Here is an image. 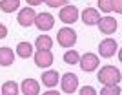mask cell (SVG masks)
<instances>
[{
  "instance_id": "ba28073f",
  "label": "cell",
  "mask_w": 122,
  "mask_h": 95,
  "mask_svg": "<svg viewBox=\"0 0 122 95\" xmlns=\"http://www.w3.org/2000/svg\"><path fill=\"white\" fill-rule=\"evenodd\" d=\"M33 59H35V64L38 68H49L53 64V53H51V50H38Z\"/></svg>"
},
{
  "instance_id": "7402d4cb",
  "label": "cell",
  "mask_w": 122,
  "mask_h": 95,
  "mask_svg": "<svg viewBox=\"0 0 122 95\" xmlns=\"http://www.w3.org/2000/svg\"><path fill=\"white\" fill-rule=\"evenodd\" d=\"M44 2L49 7H64V4H67V0H44Z\"/></svg>"
},
{
  "instance_id": "7a4b0ae2",
  "label": "cell",
  "mask_w": 122,
  "mask_h": 95,
  "mask_svg": "<svg viewBox=\"0 0 122 95\" xmlns=\"http://www.w3.org/2000/svg\"><path fill=\"white\" fill-rule=\"evenodd\" d=\"M56 42L62 48H73L76 42V31H73L71 28H62L56 33Z\"/></svg>"
},
{
  "instance_id": "8992f818",
  "label": "cell",
  "mask_w": 122,
  "mask_h": 95,
  "mask_svg": "<svg viewBox=\"0 0 122 95\" xmlns=\"http://www.w3.org/2000/svg\"><path fill=\"white\" fill-rule=\"evenodd\" d=\"M35 9L33 7H24V9L18 11V17H16V20H18V24L22 26V28H29V26L35 24Z\"/></svg>"
},
{
  "instance_id": "9c48e42d",
  "label": "cell",
  "mask_w": 122,
  "mask_h": 95,
  "mask_svg": "<svg viewBox=\"0 0 122 95\" xmlns=\"http://www.w3.org/2000/svg\"><path fill=\"white\" fill-rule=\"evenodd\" d=\"M97 26H98V29H100V33H104V35H111V33H115L117 28H118L117 20L113 18V17H102Z\"/></svg>"
},
{
  "instance_id": "3957f363",
  "label": "cell",
  "mask_w": 122,
  "mask_h": 95,
  "mask_svg": "<svg viewBox=\"0 0 122 95\" xmlns=\"http://www.w3.org/2000/svg\"><path fill=\"white\" fill-rule=\"evenodd\" d=\"M78 64H80L82 71L91 73V71H95V70L98 68L100 60H98V57L95 55V53H84V55L80 57V60H78Z\"/></svg>"
},
{
  "instance_id": "cb8c5ba5",
  "label": "cell",
  "mask_w": 122,
  "mask_h": 95,
  "mask_svg": "<svg viewBox=\"0 0 122 95\" xmlns=\"http://www.w3.org/2000/svg\"><path fill=\"white\" fill-rule=\"evenodd\" d=\"M115 13H122V0H111Z\"/></svg>"
},
{
  "instance_id": "7c38bea8",
  "label": "cell",
  "mask_w": 122,
  "mask_h": 95,
  "mask_svg": "<svg viewBox=\"0 0 122 95\" xmlns=\"http://www.w3.org/2000/svg\"><path fill=\"white\" fill-rule=\"evenodd\" d=\"M98 20H100V13L97 9H93V7H86V9L82 11V22L86 26H97Z\"/></svg>"
},
{
  "instance_id": "4fadbf2b",
  "label": "cell",
  "mask_w": 122,
  "mask_h": 95,
  "mask_svg": "<svg viewBox=\"0 0 122 95\" xmlns=\"http://www.w3.org/2000/svg\"><path fill=\"white\" fill-rule=\"evenodd\" d=\"M60 80V75L56 70H47L46 73H42V84L47 86V88H53L56 86V82Z\"/></svg>"
},
{
  "instance_id": "44dd1931",
  "label": "cell",
  "mask_w": 122,
  "mask_h": 95,
  "mask_svg": "<svg viewBox=\"0 0 122 95\" xmlns=\"http://www.w3.org/2000/svg\"><path fill=\"white\" fill-rule=\"evenodd\" d=\"M98 7H100V11H104V13H111L113 11L111 0H98Z\"/></svg>"
},
{
  "instance_id": "4316f807",
  "label": "cell",
  "mask_w": 122,
  "mask_h": 95,
  "mask_svg": "<svg viewBox=\"0 0 122 95\" xmlns=\"http://www.w3.org/2000/svg\"><path fill=\"white\" fill-rule=\"evenodd\" d=\"M44 95H60V93H58V91H53V90H51V91H46Z\"/></svg>"
},
{
  "instance_id": "30bf717a",
  "label": "cell",
  "mask_w": 122,
  "mask_h": 95,
  "mask_svg": "<svg viewBox=\"0 0 122 95\" xmlns=\"http://www.w3.org/2000/svg\"><path fill=\"white\" fill-rule=\"evenodd\" d=\"M35 26L40 31H49L53 26H55V18L49 15V13H38L35 17Z\"/></svg>"
},
{
  "instance_id": "52a82bcc",
  "label": "cell",
  "mask_w": 122,
  "mask_h": 95,
  "mask_svg": "<svg viewBox=\"0 0 122 95\" xmlns=\"http://www.w3.org/2000/svg\"><path fill=\"white\" fill-rule=\"evenodd\" d=\"M58 18L64 22V24H73L78 20V9L75 6H64L58 13Z\"/></svg>"
},
{
  "instance_id": "9a60e30c",
  "label": "cell",
  "mask_w": 122,
  "mask_h": 95,
  "mask_svg": "<svg viewBox=\"0 0 122 95\" xmlns=\"http://www.w3.org/2000/svg\"><path fill=\"white\" fill-rule=\"evenodd\" d=\"M0 93H2V95H18V93H20V88H18V84H16L15 80H7V82L2 84Z\"/></svg>"
},
{
  "instance_id": "d4e9b609",
  "label": "cell",
  "mask_w": 122,
  "mask_h": 95,
  "mask_svg": "<svg viewBox=\"0 0 122 95\" xmlns=\"http://www.w3.org/2000/svg\"><path fill=\"white\" fill-rule=\"evenodd\" d=\"M7 37V28L4 24H0V39H5Z\"/></svg>"
},
{
  "instance_id": "e0dca14e",
  "label": "cell",
  "mask_w": 122,
  "mask_h": 95,
  "mask_svg": "<svg viewBox=\"0 0 122 95\" xmlns=\"http://www.w3.org/2000/svg\"><path fill=\"white\" fill-rule=\"evenodd\" d=\"M35 48H38V50H51V48H53V39H51L49 35H40V37H36Z\"/></svg>"
},
{
  "instance_id": "6da1fadb",
  "label": "cell",
  "mask_w": 122,
  "mask_h": 95,
  "mask_svg": "<svg viewBox=\"0 0 122 95\" xmlns=\"http://www.w3.org/2000/svg\"><path fill=\"white\" fill-rule=\"evenodd\" d=\"M97 79L104 86H117L120 82V70L115 66H102Z\"/></svg>"
},
{
  "instance_id": "ac0fdd59",
  "label": "cell",
  "mask_w": 122,
  "mask_h": 95,
  "mask_svg": "<svg viewBox=\"0 0 122 95\" xmlns=\"http://www.w3.org/2000/svg\"><path fill=\"white\" fill-rule=\"evenodd\" d=\"M20 7V0H2L0 2V9L4 13H13Z\"/></svg>"
},
{
  "instance_id": "277c9868",
  "label": "cell",
  "mask_w": 122,
  "mask_h": 95,
  "mask_svg": "<svg viewBox=\"0 0 122 95\" xmlns=\"http://www.w3.org/2000/svg\"><path fill=\"white\" fill-rule=\"evenodd\" d=\"M117 51H118V44L113 39H104L100 42V46H98V53H100V57H104V59H111Z\"/></svg>"
},
{
  "instance_id": "d6986e66",
  "label": "cell",
  "mask_w": 122,
  "mask_h": 95,
  "mask_svg": "<svg viewBox=\"0 0 122 95\" xmlns=\"http://www.w3.org/2000/svg\"><path fill=\"white\" fill-rule=\"evenodd\" d=\"M78 60H80V55H78L75 50H69V51L64 53V62H66V64L73 66V64H78Z\"/></svg>"
},
{
  "instance_id": "8fae6325",
  "label": "cell",
  "mask_w": 122,
  "mask_h": 95,
  "mask_svg": "<svg viewBox=\"0 0 122 95\" xmlns=\"http://www.w3.org/2000/svg\"><path fill=\"white\" fill-rule=\"evenodd\" d=\"M20 91L24 95H38L40 93V84L35 79H24L20 84Z\"/></svg>"
},
{
  "instance_id": "5b68a950",
  "label": "cell",
  "mask_w": 122,
  "mask_h": 95,
  "mask_svg": "<svg viewBox=\"0 0 122 95\" xmlns=\"http://www.w3.org/2000/svg\"><path fill=\"white\" fill-rule=\"evenodd\" d=\"M60 86H62V91L64 93H73L76 91L78 88V77L75 73H66V75H62L60 79Z\"/></svg>"
},
{
  "instance_id": "ffe728a7",
  "label": "cell",
  "mask_w": 122,
  "mask_h": 95,
  "mask_svg": "<svg viewBox=\"0 0 122 95\" xmlns=\"http://www.w3.org/2000/svg\"><path fill=\"white\" fill-rule=\"evenodd\" d=\"M100 95H120V88L117 86H104L100 90Z\"/></svg>"
},
{
  "instance_id": "2e32d148",
  "label": "cell",
  "mask_w": 122,
  "mask_h": 95,
  "mask_svg": "<svg viewBox=\"0 0 122 95\" xmlns=\"http://www.w3.org/2000/svg\"><path fill=\"white\" fill-rule=\"evenodd\" d=\"M16 55L22 57V59H29V57L33 55V46H31L29 42H18V46H16Z\"/></svg>"
},
{
  "instance_id": "484cf974",
  "label": "cell",
  "mask_w": 122,
  "mask_h": 95,
  "mask_svg": "<svg viewBox=\"0 0 122 95\" xmlns=\"http://www.w3.org/2000/svg\"><path fill=\"white\" fill-rule=\"evenodd\" d=\"M25 2H27V4H29L31 7H33V6H40L42 2H44V0H25Z\"/></svg>"
},
{
  "instance_id": "603a6c76",
  "label": "cell",
  "mask_w": 122,
  "mask_h": 95,
  "mask_svg": "<svg viewBox=\"0 0 122 95\" xmlns=\"http://www.w3.org/2000/svg\"><path fill=\"white\" fill-rule=\"evenodd\" d=\"M78 95H98L97 90L93 88V86H84L80 91H78Z\"/></svg>"
},
{
  "instance_id": "5bb4252c",
  "label": "cell",
  "mask_w": 122,
  "mask_h": 95,
  "mask_svg": "<svg viewBox=\"0 0 122 95\" xmlns=\"http://www.w3.org/2000/svg\"><path fill=\"white\" fill-rule=\"evenodd\" d=\"M15 62V53L11 48H0V66H11Z\"/></svg>"
}]
</instances>
